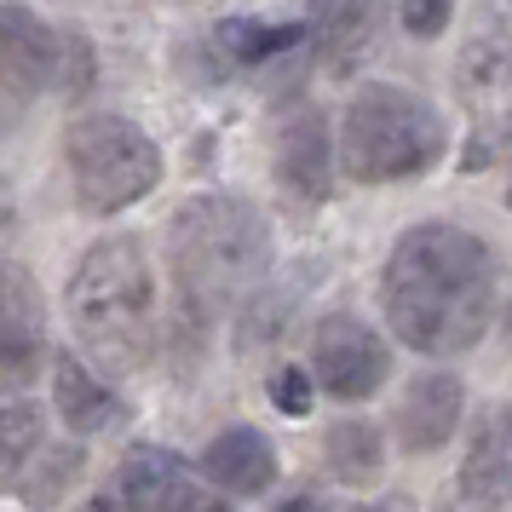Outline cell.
Instances as JSON below:
<instances>
[{
  "instance_id": "obj_2",
  "label": "cell",
  "mask_w": 512,
  "mask_h": 512,
  "mask_svg": "<svg viewBox=\"0 0 512 512\" xmlns=\"http://www.w3.org/2000/svg\"><path fill=\"white\" fill-rule=\"evenodd\" d=\"M64 305L98 374L121 380L156 357V271L144 259V242L104 236L98 248H87L64 288Z\"/></svg>"
},
{
  "instance_id": "obj_6",
  "label": "cell",
  "mask_w": 512,
  "mask_h": 512,
  "mask_svg": "<svg viewBox=\"0 0 512 512\" xmlns=\"http://www.w3.org/2000/svg\"><path fill=\"white\" fill-rule=\"evenodd\" d=\"M64 156H70L75 202L93 213V219H110V213L133 208V202H144L150 190L162 185V150L127 116L70 121Z\"/></svg>"
},
{
  "instance_id": "obj_26",
  "label": "cell",
  "mask_w": 512,
  "mask_h": 512,
  "mask_svg": "<svg viewBox=\"0 0 512 512\" xmlns=\"http://www.w3.org/2000/svg\"><path fill=\"white\" fill-rule=\"evenodd\" d=\"M202 512H231V507H225V501H208V507H202Z\"/></svg>"
},
{
  "instance_id": "obj_11",
  "label": "cell",
  "mask_w": 512,
  "mask_h": 512,
  "mask_svg": "<svg viewBox=\"0 0 512 512\" xmlns=\"http://www.w3.org/2000/svg\"><path fill=\"white\" fill-rule=\"evenodd\" d=\"M277 173L300 202H328L334 190V156H328V121L323 110L300 104L277 133Z\"/></svg>"
},
{
  "instance_id": "obj_12",
  "label": "cell",
  "mask_w": 512,
  "mask_h": 512,
  "mask_svg": "<svg viewBox=\"0 0 512 512\" xmlns=\"http://www.w3.org/2000/svg\"><path fill=\"white\" fill-rule=\"evenodd\" d=\"M380 18H386V0H311V35H317V52H323V70L328 75L357 70V58L380 35Z\"/></svg>"
},
{
  "instance_id": "obj_25",
  "label": "cell",
  "mask_w": 512,
  "mask_h": 512,
  "mask_svg": "<svg viewBox=\"0 0 512 512\" xmlns=\"http://www.w3.org/2000/svg\"><path fill=\"white\" fill-rule=\"evenodd\" d=\"M334 512H415L409 495H380V501H340Z\"/></svg>"
},
{
  "instance_id": "obj_3",
  "label": "cell",
  "mask_w": 512,
  "mask_h": 512,
  "mask_svg": "<svg viewBox=\"0 0 512 512\" xmlns=\"http://www.w3.org/2000/svg\"><path fill=\"white\" fill-rule=\"evenodd\" d=\"M167 254L190 311H225L271 271V219L248 196H196L167 219Z\"/></svg>"
},
{
  "instance_id": "obj_5",
  "label": "cell",
  "mask_w": 512,
  "mask_h": 512,
  "mask_svg": "<svg viewBox=\"0 0 512 512\" xmlns=\"http://www.w3.org/2000/svg\"><path fill=\"white\" fill-rule=\"evenodd\" d=\"M455 93L466 110V167L495 162L512 144V0H478L455 47Z\"/></svg>"
},
{
  "instance_id": "obj_9",
  "label": "cell",
  "mask_w": 512,
  "mask_h": 512,
  "mask_svg": "<svg viewBox=\"0 0 512 512\" xmlns=\"http://www.w3.org/2000/svg\"><path fill=\"white\" fill-rule=\"evenodd\" d=\"M208 472H196L162 443H133L121 461V489L139 501V512H202L208 507Z\"/></svg>"
},
{
  "instance_id": "obj_13",
  "label": "cell",
  "mask_w": 512,
  "mask_h": 512,
  "mask_svg": "<svg viewBox=\"0 0 512 512\" xmlns=\"http://www.w3.org/2000/svg\"><path fill=\"white\" fill-rule=\"evenodd\" d=\"M47 357V323H41V294L24 277V265H6V323H0V363L6 386H24L41 374Z\"/></svg>"
},
{
  "instance_id": "obj_24",
  "label": "cell",
  "mask_w": 512,
  "mask_h": 512,
  "mask_svg": "<svg viewBox=\"0 0 512 512\" xmlns=\"http://www.w3.org/2000/svg\"><path fill=\"white\" fill-rule=\"evenodd\" d=\"M340 501H328V495H317V489H294L288 501H277L271 512H334Z\"/></svg>"
},
{
  "instance_id": "obj_21",
  "label": "cell",
  "mask_w": 512,
  "mask_h": 512,
  "mask_svg": "<svg viewBox=\"0 0 512 512\" xmlns=\"http://www.w3.org/2000/svg\"><path fill=\"white\" fill-rule=\"evenodd\" d=\"M311 392H317V380H311L305 363H282V369L271 374V403H277L282 415L300 420L305 409H311Z\"/></svg>"
},
{
  "instance_id": "obj_8",
  "label": "cell",
  "mask_w": 512,
  "mask_h": 512,
  "mask_svg": "<svg viewBox=\"0 0 512 512\" xmlns=\"http://www.w3.org/2000/svg\"><path fill=\"white\" fill-rule=\"evenodd\" d=\"M64 52L70 35L41 24V12H29L24 0H6L0 12V70H6V93L35 98L47 87H64Z\"/></svg>"
},
{
  "instance_id": "obj_23",
  "label": "cell",
  "mask_w": 512,
  "mask_h": 512,
  "mask_svg": "<svg viewBox=\"0 0 512 512\" xmlns=\"http://www.w3.org/2000/svg\"><path fill=\"white\" fill-rule=\"evenodd\" d=\"M75 512H139V501H133L127 489H98V495H87Z\"/></svg>"
},
{
  "instance_id": "obj_15",
  "label": "cell",
  "mask_w": 512,
  "mask_h": 512,
  "mask_svg": "<svg viewBox=\"0 0 512 512\" xmlns=\"http://www.w3.org/2000/svg\"><path fill=\"white\" fill-rule=\"evenodd\" d=\"M202 472L225 495H265L277 478V449L259 438L254 426H225L219 438L202 449Z\"/></svg>"
},
{
  "instance_id": "obj_19",
  "label": "cell",
  "mask_w": 512,
  "mask_h": 512,
  "mask_svg": "<svg viewBox=\"0 0 512 512\" xmlns=\"http://www.w3.org/2000/svg\"><path fill=\"white\" fill-rule=\"evenodd\" d=\"M380 466H386V438H380V426L369 420H340V426H328V472L340 478V484L363 489L380 478Z\"/></svg>"
},
{
  "instance_id": "obj_18",
  "label": "cell",
  "mask_w": 512,
  "mask_h": 512,
  "mask_svg": "<svg viewBox=\"0 0 512 512\" xmlns=\"http://www.w3.org/2000/svg\"><path fill=\"white\" fill-rule=\"evenodd\" d=\"M311 41V24H254V18H231L213 29V47L225 64H271L282 52Z\"/></svg>"
},
{
  "instance_id": "obj_27",
  "label": "cell",
  "mask_w": 512,
  "mask_h": 512,
  "mask_svg": "<svg viewBox=\"0 0 512 512\" xmlns=\"http://www.w3.org/2000/svg\"><path fill=\"white\" fill-rule=\"evenodd\" d=\"M501 426H507V438H512V409H507V415H501Z\"/></svg>"
},
{
  "instance_id": "obj_16",
  "label": "cell",
  "mask_w": 512,
  "mask_h": 512,
  "mask_svg": "<svg viewBox=\"0 0 512 512\" xmlns=\"http://www.w3.org/2000/svg\"><path fill=\"white\" fill-rule=\"evenodd\" d=\"M512 501V438L501 420H489L472 438V455L461 466V507L466 512H495Z\"/></svg>"
},
{
  "instance_id": "obj_4",
  "label": "cell",
  "mask_w": 512,
  "mask_h": 512,
  "mask_svg": "<svg viewBox=\"0 0 512 512\" xmlns=\"http://www.w3.org/2000/svg\"><path fill=\"white\" fill-rule=\"evenodd\" d=\"M449 150L443 116L409 87L369 81L340 121V167L357 185H403L432 173Z\"/></svg>"
},
{
  "instance_id": "obj_20",
  "label": "cell",
  "mask_w": 512,
  "mask_h": 512,
  "mask_svg": "<svg viewBox=\"0 0 512 512\" xmlns=\"http://www.w3.org/2000/svg\"><path fill=\"white\" fill-rule=\"evenodd\" d=\"M0 432H6V478H18V472L29 466V455L47 443V432H41V409L24 403V397H12L6 415H0Z\"/></svg>"
},
{
  "instance_id": "obj_17",
  "label": "cell",
  "mask_w": 512,
  "mask_h": 512,
  "mask_svg": "<svg viewBox=\"0 0 512 512\" xmlns=\"http://www.w3.org/2000/svg\"><path fill=\"white\" fill-rule=\"evenodd\" d=\"M81 466H87V455H81L75 443H41L18 478H6V489H12L24 507L47 512V507H58V501L70 495V484L81 478Z\"/></svg>"
},
{
  "instance_id": "obj_1",
  "label": "cell",
  "mask_w": 512,
  "mask_h": 512,
  "mask_svg": "<svg viewBox=\"0 0 512 512\" xmlns=\"http://www.w3.org/2000/svg\"><path fill=\"white\" fill-rule=\"evenodd\" d=\"M495 294L501 265L489 242L443 219L397 236L380 277V311L392 334L426 357H455L478 346L495 323Z\"/></svg>"
},
{
  "instance_id": "obj_7",
  "label": "cell",
  "mask_w": 512,
  "mask_h": 512,
  "mask_svg": "<svg viewBox=\"0 0 512 512\" xmlns=\"http://www.w3.org/2000/svg\"><path fill=\"white\" fill-rule=\"evenodd\" d=\"M311 380L323 386L328 397H340V403H363L386 386V374H392V351L386 340L374 334L369 323H357V317H323L317 334H311Z\"/></svg>"
},
{
  "instance_id": "obj_22",
  "label": "cell",
  "mask_w": 512,
  "mask_h": 512,
  "mask_svg": "<svg viewBox=\"0 0 512 512\" xmlns=\"http://www.w3.org/2000/svg\"><path fill=\"white\" fill-rule=\"evenodd\" d=\"M403 29L415 41H438L449 29V0H403Z\"/></svg>"
},
{
  "instance_id": "obj_14",
  "label": "cell",
  "mask_w": 512,
  "mask_h": 512,
  "mask_svg": "<svg viewBox=\"0 0 512 512\" xmlns=\"http://www.w3.org/2000/svg\"><path fill=\"white\" fill-rule=\"evenodd\" d=\"M52 409L64 415V426H70L75 438H93V432L121 426V397L81 357H58V369H52Z\"/></svg>"
},
{
  "instance_id": "obj_10",
  "label": "cell",
  "mask_w": 512,
  "mask_h": 512,
  "mask_svg": "<svg viewBox=\"0 0 512 512\" xmlns=\"http://www.w3.org/2000/svg\"><path fill=\"white\" fill-rule=\"evenodd\" d=\"M466 415V386L455 380V374H420V380H409V392H403V403H397L392 415V438L409 449V455H432V449H443V443L455 438V426H461Z\"/></svg>"
}]
</instances>
